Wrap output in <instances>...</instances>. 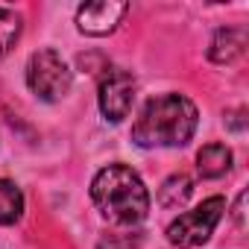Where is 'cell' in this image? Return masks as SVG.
<instances>
[{
	"label": "cell",
	"instance_id": "obj_2",
	"mask_svg": "<svg viewBox=\"0 0 249 249\" xmlns=\"http://www.w3.org/2000/svg\"><path fill=\"white\" fill-rule=\"evenodd\" d=\"M97 211L114 226H138L150 214V194L144 179L126 164H108L91 182Z\"/></svg>",
	"mask_w": 249,
	"mask_h": 249
},
{
	"label": "cell",
	"instance_id": "obj_8",
	"mask_svg": "<svg viewBox=\"0 0 249 249\" xmlns=\"http://www.w3.org/2000/svg\"><path fill=\"white\" fill-rule=\"evenodd\" d=\"M196 170L202 179H220L231 170V150L226 144H205L196 153Z\"/></svg>",
	"mask_w": 249,
	"mask_h": 249
},
{
	"label": "cell",
	"instance_id": "obj_6",
	"mask_svg": "<svg viewBox=\"0 0 249 249\" xmlns=\"http://www.w3.org/2000/svg\"><path fill=\"white\" fill-rule=\"evenodd\" d=\"M126 12H129V3H123V0H94V3H85L76 9V27L79 33L100 38L114 33Z\"/></svg>",
	"mask_w": 249,
	"mask_h": 249
},
{
	"label": "cell",
	"instance_id": "obj_9",
	"mask_svg": "<svg viewBox=\"0 0 249 249\" xmlns=\"http://www.w3.org/2000/svg\"><path fill=\"white\" fill-rule=\"evenodd\" d=\"M194 194V182L185 173H173L170 179H164V185L159 188V205L161 208H182Z\"/></svg>",
	"mask_w": 249,
	"mask_h": 249
},
{
	"label": "cell",
	"instance_id": "obj_10",
	"mask_svg": "<svg viewBox=\"0 0 249 249\" xmlns=\"http://www.w3.org/2000/svg\"><path fill=\"white\" fill-rule=\"evenodd\" d=\"M24 214V194L15 182L0 179V226H12Z\"/></svg>",
	"mask_w": 249,
	"mask_h": 249
},
{
	"label": "cell",
	"instance_id": "obj_5",
	"mask_svg": "<svg viewBox=\"0 0 249 249\" xmlns=\"http://www.w3.org/2000/svg\"><path fill=\"white\" fill-rule=\"evenodd\" d=\"M100 111L106 120L120 123L123 117H129L132 100H135V76L123 68H106L100 76Z\"/></svg>",
	"mask_w": 249,
	"mask_h": 249
},
{
	"label": "cell",
	"instance_id": "obj_3",
	"mask_svg": "<svg viewBox=\"0 0 249 249\" xmlns=\"http://www.w3.org/2000/svg\"><path fill=\"white\" fill-rule=\"evenodd\" d=\"M71 82H73V71L68 68V62L56 50H38L30 56L27 85L38 100H44V103L62 100L71 91Z\"/></svg>",
	"mask_w": 249,
	"mask_h": 249
},
{
	"label": "cell",
	"instance_id": "obj_4",
	"mask_svg": "<svg viewBox=\"0 0 249 249\" xmlns=\"http://www.w3.org/2000/svg\"><path fill=\"white\" fill-rule=\"evenodd\" d=\"M223 211H226V199H223V196L205 199L202 205H196L194 211L179 214V217L167 226V240H170L173 246H179V249H191V246L205 243V240L214 234V229H217Z\"/></svg>",
	"mask_w": 249,
	"mask_h": 249
},
{
	"label": "cell",
	"instance_id": "obj_12",
	"mask_svg": "<svg viewBox=\"0 0 249 249\" xmlns=\"http://www.w3.org/2000/svg\"><path fill=\"white\" fill-rule=\"evenodd\" d=\"M141 243L138 231H111L97 240V249H135Z\"/></svg>",
	"mask_w": 249,
	"mask_h": 249
},
{
	"label": "cell",
	"instance_id": "obj_7",
	"mask_svg": "<svg viewBox=\"0 0 249 249\" xmlns=\"http://www.w3.org/2000/svg\"><path fill=\"white\" fill-rule=\"evenodd\" d=\"M243 47H246V33L234 30V27H226V30H217V36L211 38L208 59L217 62V65H229L243 53Z\"/></svg>",
	"mask_w": 249,
	"mask_h": 249
},
{
	"label": "cell",
	"instance_id": "obj_1",
	"mask_svg": "<svg viewBox=\"0 0 249 249\" xmlns=\"http://www.w3.org/2000/svg\"><path fill=\"white\" fill-rule=\"evenodd\" d=\"M199 123V111L194 100L185 94H161L153 97L138 120L132 123V141L144 150L153 147H185Z\"/></svg>",
	"mask_w": 249,
	"mask_h": 249
},
{
	"label": "cell",
	"instance_id": "obj_11",
	"mask_svg": "<svg viewBox=\"0 0 249 249\" xmlns=\"http://www.w3.org/2000/svg\"><path fill=\"white\" fill-rule=\"evenodd\" d=\"M18 38H21V15L15 9L0 6V59L15 47Z\"/></svg>",
	"mask_w": 249,
	"mask_h": 249
},
{
	"label": "cell",
	"instance_id": "obj_13",
	"mask_svg": "<svg viewBox=\"0 0 249 249\" xmlns=\"http://www.w3.org/2000/svg\"><path fill=\"white\" fill-rule=\"evenodd\" d=\"M243 202H246V194L237 196V205H234V217H237V226H243Z\"/></svg>",
	"mask_w": 249,
	"mask_h": 249
}]
</instances>
